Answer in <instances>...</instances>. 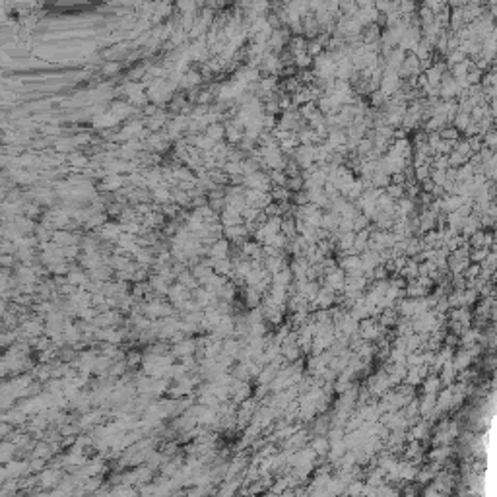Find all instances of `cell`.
I'll return each instance as SVG.
<instances>
[{"mask_svg": "<svg viewBox=\"0 0 497 497\" xmlns=\"http://www.w3.org/2000/svg\"><path fill=\"white\" fill-rule=\"evenodd\" d=\"M404 491H406L408 495H414V493H416V489H414V487H408V489H404Z\"/></svg>", "mask_w": 497, "mask_h": 497, "instance_id": "obj_38", "label": "cell"}, {"mask_svg": "<svg viewBox=\"0 0 497 497\" xmlns=\"http://www.w3.org/2000/svg\"><path fill=\"white\" fill-rule=\"evenodd\" d=\"M389 361L391 363H406V350L393 348V350L389 351Z\"/></svg>", "mask_w": 497, "mask_h": 497, "instance_id": "obj_31", "label": "cell"}, {"mask_svg": "<svg viewBox=\"0 0 497 497\" xmlns=\"http://www.w3.org/2000/svg\"><path fill=\"white\" fill-rule=\"evenodd\" d=\"M125 361H127V365L129 367H136L142 363V353L140 351H129L127 355H125Z\"/></svg>", "mask_w": 497, "mask_h": 497, "instance_id": "obj_33", "label": "cell"}, {"mask_svg": "<svg viewBox=\"0 0 497 497\" xmlns=\"http://www.w3.org/2000/svg\"><path fill=\"white\" fill-rule=\"evenodd\" d=\"M148 284H150V290L156 293V295H167V290H169V286H171V282H167V280L160 276V274H152L150 278H148Z\"/></svg>", "mask_w": 497, "mask_h": 497, "instance_id": "obj_6", "label": "cell"}, {"mask_svg": "<svg viewBox=\"0 0 497 497\" xmlns=\"http://www.w3.org/2000/svg\"><path fill=\"white\" fill-rule=\"evenodd\" d=\"M282 355L286 357V361H297L301 357V350L297 348V344H288V346H282Z\"/></svg>", "mask_w": 497, "mask_h": 497, "instance_id": "obj_25", "label": "cell"}, {"mask_svg": "<svg viewBox=\"0 0 497 497\" xmlns=\"http://www.w3.org/2000/svg\"><path fill=\"white\" fill-rule=\"evenodd\" d=\"M451 313H449V319L453 322H460V324H464V326H470L472 324V313L468 311V307H454V309H449Z\"/></svg>", "mask_w": 497, "mask_h": 497, "instance_id": "obj_7", "label": "cell"}, {"mask_svg": "<svg viewBox=\"0 0 497 497\" xmlns=\"http://www.w3.org/2000/svg\"><path fill=\"white\" fill-rule=\"evenodd\" d=\"M396 321H398V313H396V309H383L379 315V324L381 326H385V328H389V326H395Z\"/></svg>", "mask_w": 497, "mask_h": 497, "instance_id": "obj_19", "label": "cell"}, {"mask_svg": "<svg viewBox=\"0 0 497 497\" xmlns=\"http://www.w3.org/2000/svg\"><path fill=\"white\" fill-rule=\"evenodd\" d=\"M307 268H309V261L305 257H295L292 266H290V270H292V274L295 276V280H305Z\"/></svg>", "mask_w": 497, "mask_h": 497, "instance_id": "obj_14", "label": "cell"}, {"mask_svg": "<svg viewBox=\"0 0 497 497\" xmlns=\"http://www.w3.org/2000/svg\"><path fill=\"white\" fill-rule=\"evenodd\" d=\"M422 385H424V393H435V395H437L439 391H441V387H443L439 375H435V373L427 375V377L422 381Z\"/></svg>", "mask_w": 497, "mask_h": 497, "instance_id": "obj_20", "label": "cell"}, {"mask_svg": "<svg viewBox=\"0 0 497 497\" xmlns=\"http://www.w3.org/2000/svg\"><path fill=\"white\" fill-rule=\"evenodd\" d=\"M324 288L332 290V292H344V284H346V272L342 268H334L330 272H324Z\"/></svg>", "mask_w": 497, "mask_h": 497, "instance_id": "obj_1", "label": "cell"}, {"mask_svg": "<svg viewBox=\"0 0 497 497\" xmlns=\"http://www.w3.org/2000/svg\"><path fill=\"white\" fill-rule=\"evenodd\" d=\"M276 373H278L276 367L272 365V363H266V365L261 369V373L257 375V377H259V383H261V385H268L270 381L276 377Z\"/></svg>", "mask_w": 497, "mask_h": 497, "instance_id": "obj_24", "label": "cell"}, {"mask_svg": "<svg viewBox=\"0 0 497 497\" xmlns=\"http://www.w3.org/2000/svg\"><path fill=\"white\" fill-rule=\"evenodd\" d=\"M453 453V449H451V445H437L433 451H429V460H437V462H443V460H447L449 456Z\"/></svg>", "mask_w": 497, "mask_h": 497, "instance_id": "obj_18", "label": "cell"}, {"mask_svg": "<svg viewBox=\"0 0 497 497\" xmlns=\"http://www.w3.org/2000/svg\"><path fill=\"white\" fill-rule=\"evenodd\" d=\"M223 136H225V129L219 127V125H212V127L208 129V138H212L214 142H216V140H221Z\"/></svg>", "mask_w": 497, "mask_h": 497, "instance_id": "obj_34", "label": "cell"}, {"mask_svg": "<svg viewBox=\"0 0 497 497\" xmlns=\"http://www.w3.org/2000/svg\"><path fill=\"white\" fill-rule=\"evenodd\" d=\"M282 268H286V259L282 257V253H280V255H274V257H266V259H264V270H266V272L276 274V272H280Z\"/></svg>", "mask_w": 497, "mask_h": 497, "instance_id": "obj_11", "label": "cell"}, {"mask_svg": "<svg viewBox=\"0 0 497 497\" xmlns=\"http://www.w3.org/2000/svg\"><path fill=\"white\" fill-rule=\"evenodd\" d=\"M53 243H57L59 247H66V245H78V237L70 231H53V239H51Z\"/></svg>", "mask_w": 497, "mask_h": 497, "instance_id": "obj_12", "label": "cell"}, {"mask_svg": "<svg viewBox=\"0 0 497 497\" xmlns=\"http://www.w3.org/2000/svg\"><path fill=\"white\" fill-rule=\"evenodd\" d=\"M363 485H365V483L361 482L359 478H357V480H351V482L346 485L344 493H348V495H359V493L363 491Z\"/></svg>", "mask_w": 497, "mask_h": 497, "instance_id": "obj_30", "label": "cell"}, {"mask_svg": "<svg viewBox=\"0 0 497 497\" xmlns=\"http://www.w3.org/2000/svg\"><path fill=\"white\" fill-rule=\"evenodd\" d=\"M365 227H369V219L363 214H357L353 218V231H359V229H365Z\"/></svg>", "mask_w": 497, "mask_h": 497, "instance_id": "obj_35", "label": "cell"}, {"mask_svg": "<svg viewBox=\"0 0 497 497\" xmlns=\"http://www.w3.org/2000/svg\"><path fill=\"white\" fill-rule=\"evenodd\" d=\"M456 373H458V371L454 369L453 361L449 359L445 365L439 369V379H441V385H447V387H449V385H453L454 381H456Z\"/></svg>", "mask_w": 497, "mask_h": 497, "instance_id": "obj_10", "label": "cell"}, {"mask_svg": "<svg viewBox=\"0 0 497 497\" xmlns=\"http://www.w3.org/2000/svg\"><path fill=\"white\" fill-rule=\"evenodd\" d=\"M221 225L225 227V225H239V223H243V216H241V212H237L233 208H229V206H225L223 208V212H221Z\"/></svg>", "mask_w": 497, "mask_h": 497, "instance_id": "obj_9", "label": "cell"}, {"mask_svg": "<svg viewBox=\"0 0 497 497\" xmlns=\"http://www.w3.org/2000/svg\"><path fill=\"white\" fill-rule=\"evenodd\" d=\"M292 280H293L292 270H290V268L286 266V268H282L280 272L272 274V286H284V288H290Z\"/></svg>", "mask_w": 497, "mask_h": 497, "instance_id": "obj_17", "label": "cell"}, {"mask_svg": "<svg viewBox=\"0 0 497 497\" xmlns=\"http://www.w3.org/2000/svg\"><path fill=\"white\" fill-rule=\"evenodd\" d=\"M396 336H410L414 334V326H412V319H404L402 321H396Z\"/></svg>", "mask_w": 497, "mask_h": 497, "instance_id": "obj_26", "label": "cell"}, {"mask_svg": "<svg viewBox=\"0 0 497 497\" xmlns=\"http://www.w3.org/2000/svg\"><path fill=\"white\" fill-rule=\"evenodd\" d=\"M338 268H342L346 274H361V257L359 255H342Z\"/></svg>", "mask_w": 497, "mask_h": 497, "instance_id": "obj_3", "label": "cell"}, {"mask_svg": "<svg viewBox=\"0 0 497 497\" xmlns=\"http://www.w3.org/2000/svg\"><path fill=\"white\" fill-rule=\"evenodd\" d=\"M290 330H292V324H290V322H286V324H280V328L276 330V334L272 336V340H274L276 344H282V340H284V338L290 334Z\"/></svg>", "mask_w": 497, "mask_h": 497, "instance_id": "obj_32", "label": "cell"}, {"mask_svg": "<svg viewBox=\"0 0 497 497\" xmlns=\"http://www.w3.org/2000/svg\"><path fill=\"white\" fill-rule=\"evenodd\" d=\"M485 365L489 367V369H493V367H495V357H493V355H489V357H487V361H485Z\"/></svg>", "mask_w": 497, "mask_h": 497, "instance_id": "obj_37", "label": "cell"}, {"mask_svg": "<svg viewBox=\"0 0 497 497\" xmlns=\"http://www.w3.org/2000/svg\"><path fill=\"white\" fill-rule=\"evenodd\" d=\"M404 295H408V297H424V295H427V290L424 286H420L416 280H410L408 284L404 286Z\"/></svg>", "mask_w": 497, "mask_h": 497, "instance_id": "obj_22", "label": "cell"}, {"mask_svg": "<svg viewBox=\"0 0 497 497\" xmlns=\"http://www.w3.org/2000/svg\"><path fill=\"white\" fill-rule=\"evenodd\" d=\"M328 427H330V420H328L326 416H321V418L315 422V425H313V431H315L317 435H326Z\"/></svg>", "mask_w": 497, "mask_h": 497, "instance_id": "obj_29", "label": "cell"}, {"mask_svg": "<svg viewBox=\"0 0 497 497\" xmlns=\"http://www.w3.org/2000/svg\"><path fill=\"white\" fill-rule=\"evenodd\" d=\"M245 301H247V305L251 309L259 307L263 303V293L259 292V290H255V288H248L247 286V290H245Z\"/></svg>", "mask_w": 497, "mask_h": 497, "instance_id": "obj_23", "label": "cell"}, {"mask_svg": "<svg viewBox=\"0 0 497 497\" xmlns=\"http://www.w3.org/2000/svg\"><path fill=\"white\" fill-rule=\"evenodd\" d=\"M120 233H122V225H117V223H103V227L99 229V237L111 243H115Z\"/></svg>", "mask_w": 497, "mask_h": 497, "instance_id": "obj_8", "label": "cell"}, {"mask_svg": "<svg viewBox=\"0 0 497 497\" xmlns=\"http://www.w3.org/2000/svg\"><path fill=\"white\" fill-rule=\"evenodd\" d=\"M451 404H453V391H451V387H449V389L439 391L437 400H435V406H437V408L445 414V412H449V410H451Z\"/></svg>", "mask_w": 497, "mask_h": 497, "instance_id": "obj_13", "label": "cell"}, {"mask_svg": "<svg viewBox=\"0 0 497 497\" xmlns=\"http://www.w3.org/2000/svg\"><path fill=\"white\" fill-rule=\"evenodd\" d=\"M402 278H406L410 282V280H416L418 278V261L416 259H408L406 261V264H404V268L398 272Z\"/></svg>", "mask_w": 497, "mask_h": 497, "instance_id": "obj_21", "label": "cell"}, {"mask_svg": "<svg viewBox=\"0 0 497 497\" xmlns=\"http://www.w3.org/2000/svg\"><path fill=\"white\" fill-rule=\"evenodd\" d=\"M416 282H418L420 286H424L425 290H429V288H431V286L435 284V282L429 278V276H418V278H416Z\"/></svg>", "mask_w": 497, "mask_h": 497, "instance_id": "obj_36", "label": "cell"}, {"mask_svg": "<svg viewBox=\"0 0 497 497\" xmlns=\"http://www.w3.org/2000/svg\"><path fill=\"white\" fill-rule=\"evenodd\" d=\"M311 449L317 453V456H326L328 449H330V441L324 435H317L311 439Z\"/></svg>", "mask_w": 497, "mask_h": 497, "instance_id": "obj_15", "label": "cell"}, {"mask_svg": "<svg viewBox=\"0 0 497 497\" xmlns=\"http://www.w3.org/2000/svg\"><path fill=\"white\" fill-rule=\"evenodd\" d=\"M453 365H454V369L456 371H462V369H468L470 367V363H472V357H470V353H468V350H462L460 351H456V353H453Z\"/></svg>", "mask_w": 497, "mask_h": 497, "instance_id": "obj_16", "label": "cell"}, {"mask_svg": "<svg viewBox=\"0 0 497 497\" xmlns=\"http://www.w3.org/2000/svg\"><path fill=\"white\" fill-rule=\"evenodd\" d=\"M229 245L231 243L225 237H219L208 247V257L210 259H225V257H229Z\"/></svg>", "mask_w": 497, "mask_h": 497, "instance_id": "obj_5", "label": "cell"}, {"mask_svg": "<svg viewBox=\"0 0 497 497\" xmlns=\"http://www.w3.org/2000/svg\"><path fill=\"white\" fill-rule=\"evenodd\" d=\"M336 303V292H332V290H328V288H324L321 286V290L317 293V297L309 303L313 309H330L332 305Z\"/></svg>", "mask_w": 497, "mask_h": 497, "instance_id": "obj_2", "label": "cell"}, {"mask_svg": "<svg viewBox=\"0 0 497 497\" xmlns=\"http://www.w3.org/2000/svg\"><path fill=\"white\" fill-rule=\"evenodd\" d=\"M491 251H489V247H478V248H472L470 251V255H468V259L472 261V263H476V264H480L489 255Z\"/></svg>", "mask_w": 497, "mask_h": 497, "instance_id": "obj_27", "label": "cell"}, {"mask_svg": "<svg viewBox=\"0 0 497 497\" xmlns=\"http://www.w3.org/2000/svg\"><path fill=\"white\" fill-rule=\"evenodd\" d=\"M451 441H453V437L447 429H439L431 443H433V447H437V445H451Z\"/></svg>", "mask_w": 497, "mask_h": 497, "instance_id": "obj_28", "label": "cell"}, {"mask_svg": "<svg viewBox=\"0 0 497 497\" xmlns=\"http://www.w3.org/2000/svg\"><path fill=\"white\" fill-rule=\"evenodd\" d=\"M194 351H196V342H194L192 338L187 336L173 344L171 353H173V357H179V359H181V357H187V355H194Z\"/></svg>", "mask_w": 497, "mask_h": 497, "instance_id": "obj_4", "label": "cell"}]
</instances>
